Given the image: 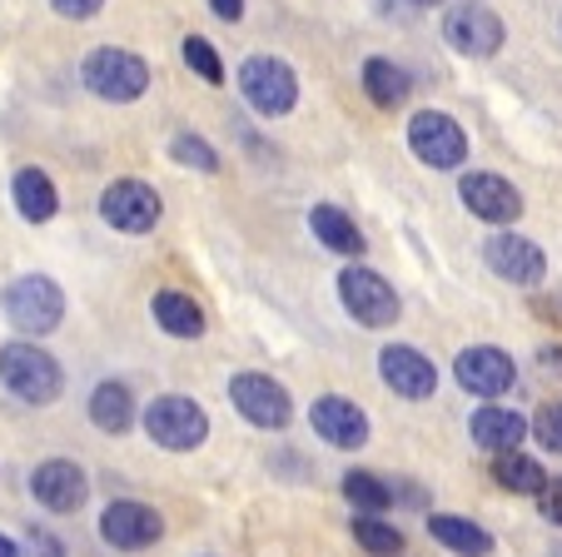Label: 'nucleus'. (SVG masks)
Masks as SVG:
<instances>
[{
	"label": "nucleus",
	"instance_id": "12",
	"mask_svg": "<svg viewBox=\"0 0 562 557\" xmlns=\"http://www.w3.org/2000/svg\"><path fill=\"white\" fill-rule=\"evenodd\" d=\"M483 259H488V269L498 274V279H508V285H542V274H548V259H542V249L532 239H522V234H493L488 244H483Z\"/></svg>",
	"mask_w": 562,
	"mask_h": 557
},
{
	"label": "nucleus",
	"instance_id": "9",
	"mask_svg": "<svg viewBox=\"0 0 562 557\" xmlns=\"http://www.w3.org/2000/svg\"><path fill=\"white\" fill-rule=\"evenodd\" d=\"M100 214H105V224L120 234H149L159 224V214H165V204H159V194L149 190L145 179H115V185L100 194Z\"/></svg>",
	"mask_w": 562,
	"mask_h": 557
},
{
	"label": "nucleus",
	"instance_id": "24",
	"mask_svg": "<svg viewBox=\"0 0 562 557\" xmlns=\"http://www.w3.org/2000/svg\"><path fill=\"white\" fill-rule=\"evenodd\" d=\"M493 478H498V488H508V493H538V488L548 483L542 463L518 448H503L498 458H493Z\"/></svg>",
	"mask_w": 562,
	"mask_h": 557
},
{
	"label": "nucleus",
	"instance_id": "1",
	"mask_svg": "<svg viewBox=\"0 0 562 557\" xmlns=\"http://www.w3.org/2000/svg\"><path fill=\"white\" fill-rule=\"evenodd\" d=\"M80 80H86L90 96L110 100V105H130L149 90V65L135 51H120V45H100L86 55L80 65Z\"/></svg>",
	"mask_w": 562,
	"mask_h": 557
},
{
	"label": "nucleus",
	"instance_id": "18",
	"mask_svg": "<svg viewBox=\"0 0 562 557\" xmlns=\"http://www.w3.org/2000/svg\"><path fill=\"white\" fill-rule=\"evenodd\" d=\"M468 433H473L477 448L503 453V448H518V443L528 438V419L513 409H477L473 423H468Z\"/></svg>",
	"mask_w": 562,
	"mask_h": 557
},
{
	"label": "nucleus",
	"instance_id": "4",
	"mask_svg": "<svg viewBox=\"0 0 562 557\" xmlns=\"http://www.w3.org/2000/svg\"><path fill=\"white\" fill-rule=\"evenodd\" d=\"M145 433L159 443V448L190 453L210 438V413H204L194 399H184V393H165V399H155L145 409Z\"/></svg>",
	"mask_w": 562,
	"mask_h": 557
},
{
	"label": "nucleus",
	"instance_id": "11",
	"mask_svg": "<svg viewBox=\"0 0 562 557\" xmlns=\"http://www.w3.org/2000/svg\"><path fill=\"white\" fill-rule=\"evenodd\" d=\"M458 383H463L468 393H477V399H498V393L513 389V379H518V368H513V358L503 354V348L493 344H477V348H463L453 364Z\"/></svg>",
	"mask_w": 562,
	"mask_h": 557
},
{
	"label": "nucleus",
	"instance_id": "30",
	"mask_svg": "<svg viewBox=\"0 0 562 557\" xmlns=\"http://www.w3.org/2000/svg\"><path fill=\"white\" fill-rule=\"evenodd\" d=\"M538 443L548 453H562V403H552V409L538 413Z\"/></svg>",
	"mask_w": 562,
	"mask_h": 557
},
{
	"label": "nucleus",
	"instance_id": "16",
	"mask_svg": "<svg viewBox=\"0 0 562 557\" xmlns=\"http://www.w3.org/2000/svg\"><path fill=\"white\" fill-rule=\"evenodd\" d=\"M31 493L41 498L50 513H75V508L90 498V478L75 468V463H65V458H50V463H41L31 474Z\"/></svg>",
	"mask_w": 562,
	"mask_h": 557
},
{
	"label": "nucleus",
	"instance_id": "32",
	"mask_svg": "<svg viewBox=\"0 0 562 557\" xmlns=\"http://www.w3.org/2000/svg\"><path fill=\"white\" fill-rule=\"evenodd\" d=\"M50 5L65 15V21H90V15H100L105 0H50Z\"/></svg>",
	"mask_w": 562,
	"mask_h": 557
},
{
	"label": "nucleus",
	"instance_id": "37",
	"mask_svg": "<svg viewBox=\"0 0 562 557\" xmlns=\"http://www.w3.org/2000/svg\"><path fill=\"white\" fill-rule=\"evenodd\" d=\"M552 557H562V547H558V553H552Z\"/></svg>",
	"mask_w": 562,
	"mask_h": 557
},
{
	"label": "nucleus",
	"instance_id": "29",
	"mask_svg": "<svg viewBox=\"0 0 562 557\" xmlns=\"http://www.w3.org/2000/svg\"><path fill=\"white\" fill-rule=\"evenodd\" d=\"M170 155L180 159V165H190V169H204V175H214V169H220V155H214L200 135H175L170 140Z\"/></svg>",
	"mask_w": 562,
	"mask_h": 557
},
{
	"label": "nucleus",
	"instance_id": "35",
	"mask_svg": "<svg viewBox=\"0 0 562 557\" xmlns=\"http://www.w3.org/2000/svg\"><path fill=\"white\" fill-rule=\"evenodd\" d=\"M0 557H21V547H15L5 533H0Z\"/></svg>",
	"mask_w": 562,
	"mask_h": 557
},
{
	"label": "nucleus",
	"instance_id": "8",
	"mask_svg": "<svg viewBox=\"0 0 562 557\" xmlns=\"http://www.w3.org/2000/svg\"><path fill=\"white\" fill-rule=\"evenodd\" d=\"M443 41L453 45L458 55L488 60V55L503 51V21H498V11H488V5H483V0H463V5H453V11H448Z\"/></svg>",
	"mask_w": 562,
	"mask_h": 557
},
{
	"label": "nucleus",
	"instance_id": "25",
	"mask_svg": "<svg viewBox=\"0 0 562 557\" xmlns=\"http://www.w3.org/2000/svg\"><path fill=\"white\" fill-rule=\"evenodd\" d=\"M90 419L105 433H125L135 423V399H130L125 383H100L95 399H90Z\"/></svg>",
	"mask_w": 562,
	"mask_h": 557
},
{
	"label": "nucleus",
	"instance_id": "33",
	"mask_svg": "<svg viewBox=\"0 0 562 557\" xmlns=\"http://www.w3.org/2000/svg\"><path fill=\"white\" fill-rule=\"evenodd\" d=\"M31 557H65V547L50 533H31Z\"/></svg>",
	"mask_w": 562,
	"mask_h": 557
},
{
	"label": "nucleus",
	"instance_id": "20",
	"mask_svg": "<svg viewBox=\"0 0 562 557\" xmlns=\"http://www.w3.org/2000/svg\"><path fill=\"white\" fill-rule=\"evenodd\" d=\"M155 324L170 338H200L204 334V309L180 289H159L155 294Z\"/></svg>",
	"mask_w": 562,
	"mask_h": 557
},
{
	"label": "nucleus",
	"instance_id": "3",
	"mask_svg": "<svg viewBox=\"0 0 562 557\" xmlns=\"http://www.w3.org/2000/svg\"><path fill=\"white\" fill-rule=\"evenodd\" d=\"M0 383L25 403H55L60 399V364L35 344H5L0 348Z\"/></svg>",
	"mask_w": 562,
	"mask_h": 557
},
{
	"label": "nucleus",
	"instance_id": "26",
	"mask_svg": "<svg viewBox=\"0 0 562 557\" xmlns=\"http://www.w3.org/2000/svg\"><path fill=\"white\" fill-rule=\"evenodd\" d=\"M344 498H349L359 513H383V508L393 503V488L383 483L379 474H363V468H353V474H344Z\"/></svg>",
	"mask_w": 562,
	"mask_h": 557
},
{
	"label": "nucleus",
	"instance_id": "19",
	"mask_svg": "<svg viewBox=\"0 0 562 557\" xmlns=\"http://www.w3.org/2000/svg\"><path fill=\"white\" fill-rule=\"evenodd\" d=\"M11 194H15L21 220H31V224L55 220V210H60V194H55V185H50V175H45V169H21V175H15V185H11Z\"/></svg>",
	"mask_w": 562,
	"mask_h": 557
},
{
	"label": "nucleus",
	"instance_id": "5",
	"mask_svg": "<svg viewBox=\"0 0 562 557\" xmlns=\"http://www.w3.org/2000/svg\"><path fill=\"white\" fill-rule=\"evenodd\" d=\"M239 90H245V100L259 110V115H289V110L299 105V75L289 70L284 60H274V55H249L245 65H239Z\"/></svg>",
	"mask_w": 562,
	"mask_h": 557
},
{
	"label": "nucleus",
	"instance_id": "14",
	"mask_svg": "<svg viewBox=\"0 0 562 557\" xmlns=\"http://www.w3.org/2000/svg\"><path fill=\"white\" fill-rule=\"evenodd\" d=\"M314 433L324 443H334V448H363L369 443V413L359 409L353 399H339V393H324V399L314 403Z\"/></svg>",
	"mask_w": 562,
	"mask_h": 557
},
{
	"label": "nucleus",
	"instance_id": "36",
	"mask_svg": "<svg viewBox=\"0 0 562 557\" xmlns=\"http://www.w3.org/2000/svg\"><path fill=\"white\" fill-rule=\"evenodd\" d=\"M414 5H443V0H414Z\"/></svg>",
	"mask_w": 562,
	"mask_h": 557
},
{
	"label": "nucleus",
	"instance_id": "28",
	"mask_svg": "<svg viewBox=\"0 0 562 557\" xmlns=\"http://www.w3.org/2000/svg\"><path fill=\"white\" fill-rule=\"evenodd\" d=\"M184 65H190L194 75H200V80H210V85H220L224 80V60H220V51H214L210 41H204V35H184Z\"/></svg>",
	"mask_w": 562,
	"mask_h": 557
},
{
	"label": "nucleus",
	"instance_id": "13",
	"mask_svg": "<svg viewBox=\"0 0 562 557\" xmlns=\"http://www.w3.org/2000/svg\"><path fill=\"white\" fill-rule=\"evenodd\" d=\"M379 374H383V383H389L398 399H434V389H438V368L428 364L418 348H408V344H389L379 354Z\"/></svg>",
	"mask_w": 562,
	"mask_h": 557
},
{
	"label": "nucleus",
	"instance_id": "23",
	"mask_svg": "<svg viewBox=\"0 0 562 557\" xmlns=\"http://www.w3.org/2000/svg\"><path fill=\"white\" fill-rule=\"evenodd\" d=\"M363 90H369L373 105L393 110L408 100V75L398 70L393 60H383V55H373V60H363Z\"/></svg>",
	"mask_w": 562,
	"mask_h": 557
},
{
	"label": "nucleus",
	"instance_id": "31",
	"mask_svg": "<svg viewBox=\"0 0 562 557\" xmlns=\"http://www.w3.org/2000/svg\"><path fill=\"white\" fill-rule=\"evenodd\" d=\"M538 503H542V517L562 527V478H552V483L538 488Z\"/></svg>",
	"mask_w": 562,
	"mask_h": 557
},
{
	"label": "nucleus",
	"instance_id": "2",
	"mask_svg": "<svg viewBox=\"0 0 562 557\" xmlns=\"http://www.w3.org/2000/svg\"><path fill=\"white\" fill-rule=\"evenodd\" d=\"M0 304H5V319H11L21 334H31V338L60 328V319H65V294H60L55 279H45V274H21V279L5 289Z\"/></svg>",
	"mask_w": 562,
	"mask_h": 557
},
{
	"label": "nucleus",
	"instance_id": "22",
	"mask_svg": "<svg viewBox=\"0 0 562 557\" xmlns=\"http://www.w3.org/2000/svg\"><path fill=\"white\" fill-rule=\"evenodd\" d=\"M308 230H314V239H324V249H334V254H363L359 224H353L349 214L339 210V204H314V214H308Z\"/></svg>",
	"mask_w": 562,
	"mask_h": 557
},
{
	"label": "nucleus",
	"instance_id": "17",
	"mask_svg": "<svg viewBox=\"0 0 562 557\" xmlns=\"http://www.w3.org/2000/svg\"><path fill=\"white\" fill-rule=\"evenodd\" d=\"M458 194H463V204L477 220H488V224H513L522 214V194L503 175H463Z\"/></svg>",
	"mask_w": 562,
	"mask_h": 557
},
{
	"label": "nucleus",
	"instance_id": "7",
	"mask_svg": "<svg viewBox=\"0 0 562 557\" xmlns=\"http://www.w3.org/2000/svg\"><path fill=\"white\" fill-rule=\"evenodd\" d=\"M339 299L363 328H389L393 319H398V294H393V285L383 274L363 269V264H349V269L339 274Z\"/></svg>",
	"mask_w": 562,
	"mask_h": 557
},
{
	"label": "nucleus",
	"instance_id": "6",
	"mask_svg": "<svg viewBox=\"0 0 562 557\" xmlns=\"http://www.w3.org/2000/svg\"><path fill=\"white\" fill-rule=\"evenodd\" d=\"M408 149H414L428 169H458L468 159V135L443 110H418V115L408 120Z\"/></svg>",
	"mask_w": 562,
	"mask_h": 557
},
{
	"label": "nucleus",
	"instance_id": "10",
	"mask_svg": "<svg viewBox=\"0 0 562 557\" xmlns=\"http://www.w3.org/2000/svg\"><path fill=\"white\" fill-rule=\"evenodd\" d=\"M229 399H234V409L255 423V428H284L289 413H294L289 389L284 383H274L269 374H239V379L229 383Z\"/></svg>",
	"mask_w": 562,
	"mask_h": 557
},
{
	"label": "nucleus",
	"instance_id": "34",
	"mask_svg": "<svg viewBox=\"0 0 562 557\" xmlns=\"http://www.w3.org/2000/svg\"><path fill=\"white\" fill-rule=\"evenodd\" d=\"M210 11L220 15V21H239V15H245V0H210Z\"/></svg>",
	"mask_w": 562,
	"mask_h": 557
},
{
	"label": "nucleus",
	"instance_id": "27",
	"mask_svg": "<svg viewBox=\"0 0 562 557\" xmlns=\"http://www.w3.org/2000/svg\"><path fill=\"white\" fill-rule=\"evenodd\" d=\"M353 537H359V547L373 553V557H398L404 553V533H398L393 523H383V517H373V513L353 517Z\"/></svg>",
	"mask_w": 562,
	"mask_h": 557
},
{
	"label": "nucleus",
	"instance_id": "21",
	"mask_svg": "<svg viewBox=\"0 0 562 557\" xmlns=\"http://www.w3.org/2000/svg\"><path fill=\"white\" fill-rule=\"evenodd\" d=\"M428 533H434V543L453 547V553H463V557H488V553H493V537L483 533L473 517L434 513V517H428Z\"/></svg>",
	"mask_w": 562,
	"mask_h": 557
},
{
	"label": "nucleus",
	"instance_id": "15",
	"mask_svg": "<svg viewBox=\"0 0 562 557\" xmlns=\"http://www.w3.org/2000/svg\"><path fill=\"white\" fill-rule=\"evenodd\" d=\"M159 533H165V523H159L155 508L130 503V498H125V503H110L105 517H100V537H105L110 547H125V553L159 543Z\"/></svg>",
	"mask_w": 562,
	"mask_h": 557
}]
</instances>
